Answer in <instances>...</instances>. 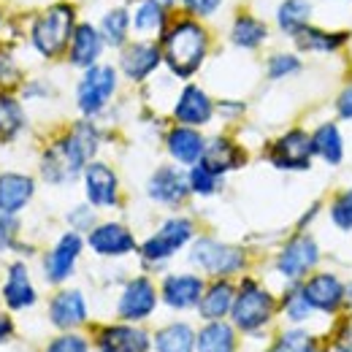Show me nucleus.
<instances>
[{"label": "nucleus", "instance_id": "1", "mask_svg": "<svg viewBox=\"0 0 352 352\" xmlns=\"http://www.w3.org/2000/svg\"><path fill=\"white\" fill-rule=\"evenodd\" d=\"M98 149V133L87 122H79L57 146H52L44 157V176L49 182L60 184L68 182L85 168L89 157Z\"/></svg>", "mask_w": 352, "mask_h": 352}, {"label": "nucleus", "instance_id": "2", "mask_svg": "<svg viewBox=\"0 0 352 352\" xmlns=\"http://www.w3.org/2000/svg\"><path fill=\"white\" fill-rule=\"evenodd\" d=\"M163 54H166V63L176 76H182V79L192 76L198 71V65L204 63V54H206L204 28L190 22V19L174 25V30L163 36Z\"/></svg>", "mask_w": 352, "mask_h": 352}, {"label": "nucleus", "instance_id": "3", "mask_svg": "<svg viewBox=\"0 0 352 352\" xmlns=\"http://www.w3.org/2000/svg\"><path fill=\"white\" fill-rule=\"evenodd\" d=\"M74 30V8L60 3L44 11L36 25H33V46L44 54V57H54L63 52V46L68 44Z\"/></svg>", "mask_w": 352, "mask_h": 352}, {"label": "nucleus", "instance_id": "4", "mask_svg": "<svg viewBox=\"0 0 352 352\" xmlns=\"http://www.w3.org/2000/svg\"><path fill=\"white\" fill-rule=\"evenodd\" d=\"M274 314V298L265 293L261 285L244 282L241 293L233 301V322L241 331H258Z\"/></svg>", "mask_w": 352, "mask_h": 352}, {"label": "nucleus", "instance_id": "5", "mask_svg": "<svg viewBox=\"0 0 352 352\" xmlns=\"http://www.w3.org/2000/svg\"><path fill=\"white\" fill-rule=\"evenodd\" d=\"M190 261L195 265H201L206 274L228 276V274H233V271H239L244 265V252L236 250V247L220 244V241H212V239H201L192 247Z\"/></svg>", "mask_w": 352, "mask_h": 352}, {"label": "nucleus", "instance_id": "6", "mask_svg": "<svg viewBox=\"0 0 352 352\" xmlns=\"http://www.w3.org/2000/svg\"><path fill=\"white\" fill-rule=\"evenodd\" d=\"M114 87H117V74H114V68H109V65H92L87 74H85L79 89H76L79 109H82L85 114H98V111L106 106V100L111 98Z\"/></svg>", "mask_w": 352, "mask_h": 352}, {"label": "nucleus", "instance_id": "7", "mask_svg": "<svg viewBox=\"0 0 352 352\" xmlns=\"http://www.w3.org/2000/svg\"><path fill=\"white\" fill-rule=\"evenodd\" d=\"M311 155H314V144H311V135H307L304 131H290L271 146V163L285 171L309 168Z\"/></svg>", "mask_w": 352, "mask_h": 352}, {"label": "nucleus", "instance_id": "8", "mask_svg": "<svg viewBox=\"0 0 352 352\" xmlns=\"http://www.w3.org/2000/svg\"><path fill=\"white\" fill-rule=\"evenodd\" d=\"M192 236V222L190 220H168L144 247H141V255L144 261H166L171 258L179 247H184Z\"/></svg>", "mask_w": 352, "mask_h": 352}, {"label": "nucleus", "instance_id": "9", "mask_svg": "<svg viewBox=\"0 0 352 352\" xmlns=\"http://www.w3.org/2000/svg\"><path fill=\"white\" fill-rule=\"evenodd\" d=\"M320 261V247L311 236H296L279 255L276 268L287 276V279H301L304 274H309Z\"/></svg>", "mask_w": 352, "mask_h": 352}, {"label": "nucleus", "instance_id": "10", "mask_svg": "<svg viewBox=\"0 0 352 352\" xmlns=\"http://www.w3.org/2000/svg\"><path fill=\"white\" fill-rule=\"evenodd\" d=\"M304 293L311 309H320V311H336L344 301V285L333 274H314L304 285Z\"/></svg>", "mask_w": 352, "mask_h": 352}, {"label": "nucleus", "instance_id": "11", "mask_svg": "<svg viewBox=\"0 0 352 352\" xmlns=\"http://www.w3.org/2000/svg\"><path fill=\"white\" fill-rule=\"evenodd\" d=\"M89 247L98 255L117 258V255H128L131 250H135V241H133L128 228H122L117 222H106V225H100L89 233Z\"/></svg>", "mask_w": 352, "mask_h": 352}, {"label": "nucleus", "instance_id": "12", "mask_svg": "<svg viewBox=\"0 0 352 352\" xmlns=\"http://www.w3.org/2000/svg\"><path fill=\"white\" fill-rule=\"evenodd\" d=\"M155 301H157V296H155L152 282L138 276V279H133L131 285L125 287V293L120 298V317H125V320H144V317L152 314Z\"/></svg>", "mask_w": 352, "mask_h": 352}, {"label": "nucleus", "instance_id": "13", "mask_svg": "<svg viewBox=\"0 0 352 352\" xmlns=\"http://www.w3.org/2000/svg\"><path fill=\"white\" fill-rule=\"evenodd\" d=\"M79 252H82V239H79L76 233H65V236L57 241V247L49 252V258H46V279H49V282H63V279H68L71 271H74L76 258H79Z\"/></svg>", "mask_w": 352, "mask_h": 352}, {"label": "nucleus", "instance_id": "14", "mask_svg": "<svg viewBox=\"0 0 352 352\" xmlns=\"http://www.w3.org/2000/svg\"><path fill=\"white\" fill-rule=\"evenodd\" d=\"M204 296V282L192 274H179V276H168L163 282V301L174 309H190L201 304Z\"/></svg>", "mask_w": 352, "mask_h": 352}, {"label": "nucleus", "instance_id": "15", "mask_svg": "<svg viewBox=\"0 0 352 352\" xmlns=\"http://www.w3.org/2000/svg\"><path fill=\"white\" fill-rule=\"evenodd\" d=\"M187 190H190V176H184L179 168H171V166L160 168L157 174L149 179V195L155 201H160V204H179V201H184Z\"/></svg>", "mask_w": 352, "mask_h": 352}, {"label": "nucleus", "instance_id": "16", "mask_svg": "<svg viewBox=\"0 0 352 352\" xmlns=\"http://www.w3.org/2000/svg\"><path fill=\"white\" fill-rule=\"evenodd\" d=\"M98 344L103 352H146L149 336L131 325H111L98 336Z\"/></svg>", "mask_w": 352, "mask_h": 352}, {"label": "nucleus", "instance_id": "17", "mask_svg": "<svg viewBox=\"0 0 352 352\" xmlns=\"http://www.w3.org/2000/svg\"><path fill=\"white\" fill-rule=\"evenodd\" d=\"M49 317L57 328H76L87 320V304H85V296L79 290H65L60 293L52 307H49Z\"/></svg>", "mask_w": 352, "mask_h": 352}, {"label": "nucleus", "instance_id": "18", "mask_svg": "<svg viewBox=\"0 0 352 352\" xmlns=\"http://www.w3.org/2000/svg\"><path fill=\"white\" fill-rule=\"evenodd\" d=\"M87 182V198L95 206H114L117 204V176L109 166L92 163L85 171Z\"/></svg>", "mask_w": 352, "mask_h": 352}, {"label": "nucleus", "instance_id": "19", "mask_svg": "<svg viewBox=\"0 0 352 352\" xmlns=\"http://www.w3.org/2000/svg\"><path fill=\"white\" fill-rule=\"evenodd\" d=\"M174 114L182 125H204L212 117V100H209V95L204 89L187 87L179 95Z\"/></svg>", "mask_w": 352, "mask_h": 352}, {"label": "nucleus", "instance_id": "20", "mask_svg": "<svg viewBox=\"0 0 352 352\" xmlns=\"http://www.w3.org/2000/svg\"><path fill=\"white\" fill-rule=\"evenodd\" d=\"M244 163V155H241V149L236 146V144H230L228 138H214V141H209L206 144V149H204V157H201V166L204 168H209L212 174H225V171H230V168H236V166H241Z\"/></svg>", "mask_w": 352, "mask_h": 352}, {"label": "nucleus", "instance_id": "21", "mask_svg": "<svg viewBox=\"0 0 352 352\" xmlns=\"http://www.w3.org/2000/svg\"><path fill=\"white\" fill-rule=\"evenodd\" d=\"M33 198V179L22 174L0 176V212L14 214Z\"/></svg>", "mask_w": 352, "mask_h": 352}, {"label": "nucleus", "instance_id": "22", "mask_svg": "<svg viewBox=\"0 0 352 352\" xmlns=\"http://www.w3.org/2000/svg\"><path fill=\"white\" fill-rule=\"evenodd\" d=\"M157 63H160V49L152 44L128 46L125 54H122V60H120L125 76H131V79H135V82L144 79V76H149V74L157 68Z\"/></svg>", "mask_w": 352, "mask_h": 352}, {"label": "nucleus", "instance_id": "23", "mask_svg": "<svg viewBox=\"0 0 352 352\" xmlns=\"http://www.w3.org/2000/svg\"><path fill=\"white\" fill-rule=\"evenodd\" d=\"M103 49V36L89 28V25H79L74 30V41H71V63L79 68H92L95 60L100 57Z\"/></svg>", "mask_w": 352, "mask_h": 352}, {"label": "nucleus", "instance_id": "24", "mask_svg": "<svg viewBox=\"0 0 352 352\" xmlns=\"http://www.w3.org/2000/svg\"><path fill=\"white\" fill-rule=\"evenodd\" d=\"M204 138L201 133H195L192 128H174L168 133V152L174 155V160L184 163V166H192L204 157Z\"/></svg>", "mask_w": 352, "mask_h": 352}, {"label": "nucleus", "instance_id": "25", "mask_svg": "<svg viewBox=\"0 0 352 352\" xmlns=\"http://www.w3.org/2000/svg\"><path fill=\"white\" fill-rule=\"evenodd\" d=\"M3 298L11 309H25L36 304V290L28 279V268L22 263H14L8 271V282L3 287Z\"/></svg>", "mask_w": 352, "mask_h": 352}, {"label": "nucleus", "instance_id": "26", "mask_svg": "<svg viewBox=\"0 0 352 352\" xmlns=\"http://www.w3.org/2000/svg\"><path fill=\"white\" fill-rule=\"evenodd\" d=\"M311 144H314V155H320L325 163L336 166L342 163V155H344V141H342V133L336 125H320L314 135H311Z\"/></svg>", "mask_w": 352, "mask_h": 352}, {"label": "nucleus", "instance_id": "27", "mask_svg": "<svg viewBox=\"0 0 352 352\" xmlns=\"http://www.w3.org/2000/svg\"><path fill=\"white\" fill-rule=\"evenodd\" d=\"M233 287L222 279V282H214L209 290H206V296L201 298V314L206 317V320H220L225 317L230 309H233Z\"/></svg>", "mask_w": 352, "mask_h": 352}, {"label": "nucleus", "instance_id": "28", "mask_svg": "<svg viewBox=\"0 0 352 352\" xmlns=\"http://www.w3.org/2000/svg\"><path fill=\"white\" fill-rule=\"evenodd\" d=\"M296 46L301 52H333L347 41V33H328V30H317V28H301L296 36Z\"/></svg>", "mask_w": 352, "mask_h": 352}, {"label": "nucleus", "instance_id": "29", "mask_svg": "<svg viewBox=\"0 0 352 352\" xmlns=\"http://www.w3.org/2000/svg\"><path fill=\"white\" fill-rule=\"evenodd\" d=\"M198 352H233L236 350V336L233 328L225 322H212L198 333Z\"/></svg>", "mask_w": 352, "mask_h": 352}, {"label": "nucleus", "instance_id": "30", "mask_svg": "<svg viewBox=\"0 0 352 352\" xmlns=\"http://www.w3.org/2000/svg\"><path fill=\"white\" fill-rule=\"evenodd\" d=\"M155 347H157V352H192V347H195L192 328L182 325V322H174V325L163 328L155 336Z\"/></svg>", "mask_w": 352, "mask_h": 352}, {"label": "nucleus", "instance_id": "31", "mask_svg": "<svg viewBox=\"0 0 352 352\" xmlns=\"http://www.w3.org/2000/svg\"><path fill=\"white\" fill-rule=\"evenodd\" d=\"M309 16H311V3L309 0H285L279 6L276 22L287 36H296L301 28H307Z\"/></svg>", "mask_w": 352, "mask_h": 352}, {"label": "nucleus", "instance_id": "32", "mask_svg": "<svg viewBox=\"0 0 352 352\" xmlns=\"http://www.w3.org/2000/svg\"><path fill=\"white\" fill-rule=\"evenodd\" d=\"M163 22H166V11H163V3L160 0H141L138 8H135V16H133V25L141 36H152L157 30H163Z\"/></svg>", "mask_w": 352, "mask_h": 352}, {"label": "nucleus", "instance_id": "33", "mask_svg": "<svg viewBox=\"0 0 352 352\" xmlns=\"http://www.w3.org/2000/svg\"><path fill=\"white\" fill-rule=\"evenodd\" d=\"M265 25L263 22H258L255 16H239L236 19V25H233V33H230V38H233V44L236 46H244V49H255V46H261L265 41Z\"/></svg>", "mask_w": 352, "mask_h": 352}, {"label": "nucleus", "instance_id": "34", "mask_svg": "<svg viewBox=\"0 0 352 352\" xmlns=\"http://www.w3.org/2000/svg\"><path fill=\"white\" fill-rule=\"evenodd\" d=\"M128 22H131V16H128L125 8H114V11H109V14L103 16V22H100V36H103V41L111 46L125 44Z\"/></svg>", "mask_w": 352, "mask_h": 352}, {"label": "nucleus", "instance_id": "35", "mask_svg": "<svg viewBox=\"0 0 352 352\" xmlns=\"http://www.w3.org/2000/svg\"><path fill=\"white\" fill-rule=\"evenodd\" d=\"M22 122H25V117H22L19 103L14 98H8V95H0V135L11 138L22 128Z\"/></svg>", "mask_w": 352, "mask_h": 352}, {"label": "nucleus", "instance_id": "36", "mask_svg": "<svg viewBox=\"0 0 352 352\" xmlns=\"http://www.w3.org/2000/svg\"><path fill=\"white\" fill-rule=\"evenodd\" d=\"M271 352H317L314 350V339L307 331H287L279 336L276 347Z\"/></svg>", "mask_w": 352, "mask_h": 352}, {"label": "nucleus", "instance_id": "37", "mask_svg": "<svg viewBox=\"0 0 352 352\" xmlns=\"http://www.w3.org/2000/svg\"><path fill=\"white\" fill-rule=\"evenodd\" d=\"M285 311H287V317H290L293 322L307 320L309 311H311V304H309L304 287H296V290H290V293H287V298H285Z\"/></svg>", "mask_w": 352, "mask_h": 352}, {"label": "nucleus", "instance_id": "38", "mask_svg": "<svg viewBox=\"0 0 352 352\" xmlns=\"http://www.w3.org/2000/svg\"><path fill=\"white\" fill-rule=\"evenodd\" d=\"M331 220L336 222L342 230H352V190L336 195V201L331 206Z\"/></svg>", "mask_w": 352, "mask_h": 352}, {"label": "nucleus", "instance_id": "39", "mask_svg": "<svg viewBox=\"0 0 352 352\" xmlns=\"http://www.w3.org/2000/svg\"><path fill=\"white\" fill-rule=\"evenodd\" d=\"M298 68H301V63L296 54H274L268 60V76L271 79H285V76L296 74Z\"/></svg>", "mask_w": 352, "mask_h": 352}, {"label": "nucleus", "instance_id": "40", "mask_svg": "<svg viewBox=\"0 0 352 352\" xmlns=\"http://www.w3.org/2000/svg\"><path fill=\"white\" fill-rule=\"evenodd\" d=\"M190 190L198 195H212L217 190V174H212L209 168L198 166L190 171Z\"/></svg>", "mask_w": 352, "mask_h": 352}, {"label": "nucleus", "instance_id": "41", "mask_svg": "<svg viewBox=\"0 0 352 352\" xmlns=\"http://www.w3.org/2000/svg\"><path fill=\"white\" fill-rule=\"evenodd\" d=\"M46 352H87V342L82 336H60L49 344Z\"/></svg>", "mask_w": 352, "mask_h": 352}, {"label": "nucleus", "instance_id": "42", "mask_svg": "<svg viewBox=\"0 0 352 352\" xmlns=\"http://www.w3.org/2000/svg\"><path fill=\"white\" fill-rule=\"evenodd\" d=\"M333 347H336V352H352V317L350 320H344L342 328L336 331Z\"/></svg>", "mask_w": 352, "mask_h": 352}, {"label": "nucleus", "instance_id": "43", "mask_svg": "<svg viewBox=\"0 0 352 352\" xmlns=\"http://www.w3.org/2000/svg\"><path fill=\"white\" fill-rule=\"evenodd\" d=\"M184 6L192 11V14H201V16H209L217 11L220 0H184Z\"/></svg>", "mask_w": 352, "mask_h": 352}, {"label": "nucleus", "instance_id": "44", "mask_svg": "<svg viewBox=\"0 0 352 352\" xmlns=\"http://www.w3.org/2000/svg\"><path fill=\"white\" fill-rule=\"evenodd\" d=\"M11 236H14V220H11V214L0 212V250L11 247Z\"/></svg>", "mask_w": 352, "mask_h": 352}, {"label": "nucleus", "instance_id": "45", "mask_svg": "<svg viewBox=\"0 0 352 352\" xmlns=\"http://www.w3.org/2000/svg\"><path fill=\"white\" fill-rule=\"evenodd\" d=\"M336 111H339V117L352 120V87H347L342 95H339V100H336Z\"/></svg>", "mask_w": 352, "mask_h": 352}, {"label": "nucleus", "instance_id": "46", "mask_svg": "<svg viewBox=\"0 0 352 352\" xmlns=\"http://www.w3.org/2000/svg\"><path fill=\"white\" fill-rule=\"evenodd\" d=\"M16 79V71H14V65H11V60L6 57V54H0V87H6V85H11Z\"/></svg>", "mask_w": 352, "mask_h": 352}, {"label": "nucleus", "instance_id": "47", "mask_svg": "<svg viewBox=\"0 0 352 352\" xmlns=\"http://www.w3.org/2000/svg\"><path fill=\"white\" fill-rule=\"evenodd\" d=\"M89 220H92V217H89V209H76V212L71 214V222H74L76 228H87Z\"/></svg>", "mask_w": 352, "mask_h": 352}, {"label": "nucleus", "instance_id": "48", "mask_svg": "<svg viewBox=\"0 0 352 352\" xmlns=\"http://www.w3.org/2000/svg\"><path fill=\"white\" fill-rule=\"evenodd\" d=\"M6 336H11V320H8L6 314H0V342H3Z\"/></svg>", "mask_w": 352, "mask_h": 352}, {"label": "nucleus", "instance_id": "49", "mask_svg": "<svg viewBox=\"0 0 352 352\" xmlns=\"http://www.w3.org/2000/svg\"><path fill=\"white\" fill-rule=\"evenodd\" d=\"M160 3H166V6H168V3H174V0H160Z\"/></svg>", "mask_w": 352, "mask_h": 352}]
</instances>
